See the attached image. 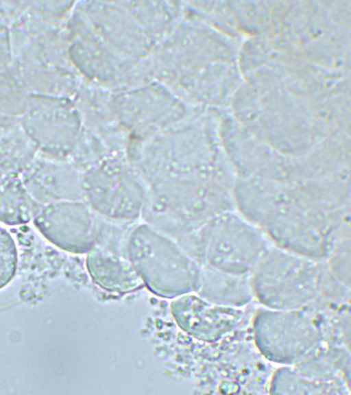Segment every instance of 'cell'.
Listing matches in <instances>:
<instances>
[{"label": "cell", "instance_id": "obj_1", "mask_svg": "<svg viewBox=\"0 0 351 395\" xmlns=\"http://www.w3.org/2000/svg\"><path fill=\"white\" fill-rule=\"evenodd\" d=\"M233 195L236 210L285 250L322 261L350 237V206L324 204L295 182L237 176Z\"/></svg>", "mask_w": 351, "mask_h": 395}, {"label": "cell", "instance_id": "obj_2", "mask_svg": "<svg viewBox=\"0 0 351 395\" xmlns=\"http://www.w3.org/2000/svg\"><path fill=\"white\" fill-rule=\"evenodd\" d=\"M271 247L250 274L253 294L275 310H296L313 300L329 272L326 265Z\"/></svg>", "mask_w": 351, "mask_h": 395}, {"label": "cell", "instance_id": "obj_3", "mask_svg": "<svg viewBox=\"0 0 351 395\" xmlns=\"http://www.w3.org/2000/svg\"><path fill=\"white\" fill-rule=\"evenodd\" d=\"M269 238L236 209L205 223L199 233L205 266L235 275H250L271 248Z\"/></svg>", "mask_w": 351, "mask_h": 395}, {"label": "cell", "instance_id": "obj_4", "mask_svg": "<svg viewBox=\"0 0 351 395\" xmlns=\"http://www.w3.org/2000/svg\"><path fill=\"white\" fill-rule=\"evenodd\" d=\"M129 254L143 284L154 294L171 298L197 291L201 270L167 239L137 235L130 241Z\"/></svg>", "mask_w": 351, "mask_h": 395}, {"label": "cell", "instance_id": "obj_5", "mask_svg": "<svg viewBox=\"0 0 351 395\" xmlns=\"http://www.w3.org/2000/svg\"><path fill=\"white\" fill-rule=\"evenodd\" d=\"M257 348L268 359L280 363H295L313 351L320 334L304 314L296 310H263L254 321Z\"/></svg>", "mask_w": 351, "mask_h": 395}, {"label": "cell", "instance_id": "obj_6", "mask_svg": "<svg viewBox=\"0 0 351 395\" xmlns=\"http://www.w3.org/2000/svg\"><path fill=\"white\" fill-rule=\"evenodd\" d=\"M171 315L187 335L215 342L235 330L243 318L240 307L213 303L192 293L176 297L170 304Z\"/></svg>", "mask_w": 351, "mask_h": 395}, {"label": "cell", "instance_id": "obj_7", "mask_svg": "<svg viewBox=\"0 0 351 395\" xmlns=\"http://www.w3.org/2000/svg\"><path fill=\"white\" fill-rule=\"evenodd\" d=\"M81 206L72 202H53L40 209L34 224L40 234L60 249L85 252L89 245L87 225Z\"/></svg>", "mask_w": 351, "mask_h": 395}, {"label": "cell", "instance_id": "obj_8", "mask_svg": "<svg viewBox=\"0 0 351 395\" xmlns=\"http://www.w3.org/2000/svg\"><path fill=\"white\" fill-rule=\"evenodd\" d=\"M86 265L93 281L106 291L125 294L136 291L143 285L132 265L101 248L90 252Z\"/></svg>", "mask_w": 351, "mask_h": 395}, {"label": "cell", "instance_id": "obj_9", "mask_svg": "<svg viewBox=\"0 0 351 395\" xmlns=\"http://www.w3.org/2000/svg\"><path fill=\"white\" fill-rule=\"evenodd\" d=\"M201 296L221 305L240 307L252 298L250 275H235L209 267L201 271Z\"/></svg>", "mask_w": 351, "mask_h": 395}, {"label": "cell", "instance_id": "obj_10", "mask_svg": "<svg viewBox=\"0 0 351 395\" xmlns=\"http://www.w3.org/2000/svg\"><path fill=\"white\" fill-rule=\"evenodd\" d=\"M40 209L23 182L12 176L0 179V222L24 224L34 219Z\"/></svg>", "mask_w": 351, "mask_h": 395}, {"label": "cell", "instance_id": "obj_11", "mask_svg": "<svg viewBox=\"0 0 351 395\" xmlns=\"http://www.w3.org/2000/svg\"><path fill=\"white\" fill-rule=\"evenodd\" d=\"M34 147L23 128L0 125V171L12 175L27 169Z\"/></svg>", "mask_w": 351, "mask_h": 395}, {"label": "cell", "instance_id": "obj_12", "mask_svg": "<svg viewBox=\"0 0 351 395\" xmlns=\"http://www.w3.org/2000/svg\"><path fill=\"white\" fill-rule=\"evenodd\" d=\"M270 389L272 393L283 394H326L333 390L329 385L315 383L289 369L276 372Z\"/></svg>", "mask_w": 351, "mask_h": 395}, {"label": "cell", "instance_id": "obj_13", "mask_svg": "<svg viewBox=\"0 0 351 395\" xmlns=\"http://www.w3.org/2000/svg\"><path fill=\"white\" fill-rule=\"evenodd\" d=\"M17 263L15 242L10 234L0 226V289L7 286L14 278Z\"/></svg>", "mask_w": 351, "mask_h": 395}, {"label": "cell", "instance_id": "obj_14", "mask_svg": "<svg viewBox=\"0 0 351 395\" xmlns=\"http://www.w3.org/2000/svg\"><path fill=\"white\" fill-rule=\"evenodd\" d=\"M327 259L328 267L335 279L350 287V239H346L335 246Z\"/></svg>", "mask_w": 351, "mask_h": 395}]
</instances>
